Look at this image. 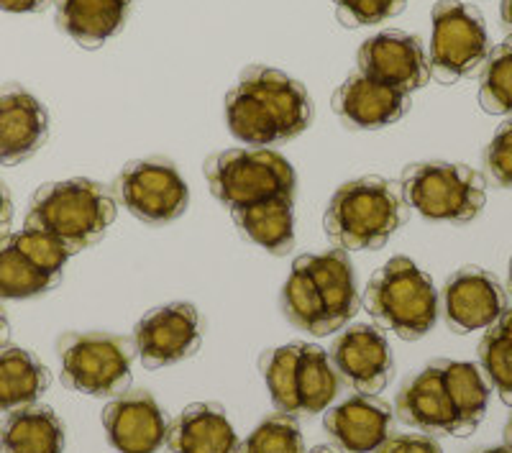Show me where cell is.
I'll return each mask as SVG.
<instances>
[{
    "instance_id": "obj_1",
    "label": "cell",
    "mask_w": 512,
    "mask_h": 453,
    "mask_svg": "<svg viewBox=\"0 0 512 453\" xmlns=\"http://www.w3.org/2000/svg\"><path fill=\"white\" fill-rule=\"evenodd\" d=\"M231 134L249 146H272L300 136L313 121V100L300 80L251 64L226 95Z\"/></svg>"
},
{
    "instance_id": "obj_2",
    "label": "cell",
    "mask_w": 512,
    "mask_h": 453,
    "mask_svg": "<svg viewBox=\"0 0 512 453\" xmlns=\"http://www.w3.org/2000/svg\"><path fill=\"white\" fill-rule=\"evenodd\" d=\"M408 203L397 182L361 177L336 190L326 208L328 239L344 251H377L408 221Z\"/></svg>"
},
{
    "instance_id": "obj_3",
    "label": "cell",
    "mask_w": 512,
    "mask_h": 453,
    "mask_svg": "<svg viewBox=\"0 0 512 453\" xmlns=\"http://www.w3.org/2000/svg\"><path fill=\"white\" fill-rule=\"evenodd\" d=\"M116 215L118 203L108 187L77 177L41 185L31 198L26 226L52 233L77 254L98 244Z\"/></svg>"
},
{
    "instance_id": "obj_4",
    "label": "cell",
    "mask_w": 512,
    "mask_h": 453,
    "mask_svg": "<svg viewBox=\"0 0 512 453\" xmlns=\"http://www.w3.org/2000/svg\"><path fill=\"white\" fill-rule=\"evenodd\" d=\"M364 308L402 341H418L438 323V290L413 259L392 256L367 282Z\"/></svg>"
},
{
    "instance_id": "obj_5",
    "label": "cell",
    "mask_w": 512,
    "mask_h": 453,
    "mask_svg": "<svg viewBox=\"0 0 512 453\" xmlns=\"http://www.w3.org/2000/svg\"><path fill=\"white\" fill-rule=\"evenodd\" d=\"M62 384L90 397H118L131 384L136 343L105 331H72L57 341Z\"/></svg>"
},
{
    "instance_id": "obj_6",
    "label": "cell",
    "mask_w": 512,
    "mask_h": 453,
    "mask_svg": "<svg viewBox=\"0 0 512 453\" xmlns=\"http://www.w3.org/2000/svg\"><path fill=\"white\" fill-rule=\"evenodd\" d=\"M402 198L428 221L469 223L487 203V182L466 164L420 162L400 177Z\"/></svg>"
},
{
    "instance_id": "obj_7",
    "label": "cell",
    "mask_w": 512,
    "mask_h": 453,
    "mask_svg": "<svg viewBox=\"0 0 512 453\" xmlns=\"http://www.w3.org/2000/svg\"><path fill=\"white\" fill-rule=\"evenodd\" d=\"M210 192L226 208L259 203L277 195H295V169L282 154L264 146H241L205 162Z\"/></svg>"
},
{
    "instance_id": "obj_8",
    "label": "cell",
    "mask_w": 512,
    "mask_h": 453,
    "mask_svg": "<svg viewBox=\"0 0 512 453\" xmlns=\"http://www.w3.org/2000/svg\"><path fill=\"white\" fill-rule=\"evenodd\" d=\"M431 77L454 85L489 57V34L482 13L461 0H438L431 13Z\"/></svg>"
},
{
    "instance_id": "obj_9",
    "label": "cell",
    "mask_w": 512,
    "mask_h": 453,
    "mask_svg": "<svg viewBox=\"0 0 512 453\" xmlns=\"http://www.w3.org/2000/svg\"><path fill=\"white\" fill-rule=\"evenodd\" d=\"M116 195L128 213L152 226L177 221L190 203V190L169 159H136L121 169Z\"/></svg>"
},
{
    "instance_id": "obj_10",
    "label": "cell",
    "mask_w": 512,
    "mask_h": 453,
    "mask_svg": "<svg viewBox=\"0 0 512 453\" xmlns=\"http://www.w3.org/2000/svg\"><path fill=\"white\" fill-rule=\"evenodd\" d=\"M136 354L146 369H162L200 351L203 315L190 302H169L139 320L134 331Z\"/></svg>"
},
{
    "instance_id": "obj_11",
    "label": "cell",
    "mask_w": 512,
    "mask_h": 453,
    "mask_svg": "<svg viewBox=\"0 0 512 453\" xmlns=\"http://www.w3.org/2000/svg\"><path fill=\"white\" fill-rule=\"evenodd\" d=\"M328 354L338 379L349 384L356 395H379L395 377L390 341L379 328L367 323L341 331Z\"/></svg>"
},
{
    "instance_id": "obj_12",
    "label": "cell",
    "mask_w": 512,
    "mask_h": 453,
    "mask_svg": "<svg viewBox=\"0 0 512 453\" xmlns=\"http://www.w3.org/2000/svg\"><path fill=\"white\" fill-rule=\"evenodd\" d=\"M359 72L408 95L425 88L431 80V64L423 41L397 29L382 31L361 44Z\"/></svg>"
},
{
    "instance_id": "obj_13",
    "label": "cell",
    "mask_w": 512,
    "mask_h": 453,
    "mask_svg": "<svg viewBox=\"0 0 512 453\" xmlns=\"http://www.w3.org/2000/svg\"><path fill=\"white\" fill-rule=\"evenodd\" d=\"M507 310V292L487 269L464 267L443 287V315L454 333L487 331Z\"/></svg>"
},
{
    "instance_id": "obj_14",
    "label": "cell",
    "mask_w": 512,
    "mask_h": 453,
    "mask_svg": "<svg viewBox=\"0 0 512 453\" xmlns=\"http://www.w3.org/2000/svg\"><path fill=\"white\" fill-rule=\"evenodd\" d=\"M108 443L118 453H157L167 438V415L146 390H126L103 410Z\"/></svg>"
},
{
    "instance_id": "obj_15",
    "label": "cell",
    "mask_w": 512,
    "mask_h": 453,
    "mask_svg": "<svg viewBox=\"0 0 512 453\" xmlns=\"http://www.w3.org/2000/svg\"><path fill=\"white\" fill-rule=\"evenodd\" d=\"M395 413L402 423L423 430L428 436L466 438L459 415L446 392V384H443L441 359L431 361L402 384L395 400Z\"/></svg>"
},
{
    "instance_id": "obj_16",
    "label": "cell",
    "mask_w": 512,
    "mask_h": 453,
    "mask_svg": "<svg viewBox=\"0 0 512 453\" xmlns=\"http://www.w3.org/2000/svg\"><path fill=\"white\" fill-rule=\"evenodd\" d=\"M49 113L39 98L21 85L0 88V164H21L44 146Z\"/></svg>"
},
{
    "instance_id": "obj_17",
    "label": "cell",
    "mask_w": 512,
    "mask_h": 453,
    "mask_svg": "<svg viewBox=\"0 0 512 453\" xmlns=\"http://www.w3.org/2000/svg\"><path fill=\"white\" fill-rule=\"evenodd\" d=\"M392 407L377 395H354L331 407L326 433L344 453H374L392 436Z\"/></svg>"
},
{
    "instance_id": "obj_18",
    "label": "cell",
    "mask_w": 512,
    "mask_h": 453,
    "mask_svg": "<svg viewBox=\"0 0 512 453\" xmlns=\"http://www.w3.org/2000/svg\"><path fill=\"white\" fill-rule=\"evenodd\" d=\"M333 111L349 128H384L410 111V95L354 72L333 93Z\"/></svg>"
},
{
    "instance_id": "obj_19",
    "label": "cell",
    "mask_w": 512,
    "mask_h": 453,
    "mask_svg": "<svg viewBox=\"0 0 512 453\" xmlns=\"http://www.w3.org/2000/svg\"><path fill=\"white\" fill-rule=\"evenodd\" d=\"M239 436L216 402L185 407L167 428V453H239Z\"/></svg>"
},
{
    "instance_id": "obj_20",
    "label": "cell",
    "mask_w": 512,
    "mask_h": 453,
    "mask_svg": "<svg viewBox=\"0 0 512 453\" xmlns=\"http://www.w3.org/2000/svg\"><path fill=\"white\" fill-rule=\"evenodd\" d=\"M300 262L305 264L315 287H318L333 333L341 331L361 308L354 264H351L344 249H331L323 251V254H303Z\"/></svg>"
},
{
    "instance_id": "obj_21",
    "label": "cell",
    "mask_w": 512,
    "mask_h": 453,
    "mask_svg": "<svg viewBox=\"0 0 512 453\" xmlns=\"http://www.w3.org/2000/svg\"><path fill=\"white\" fill-rule=\"evenodd\" d=\"M134 0H54L59 29L85 49L103 47L126 24Z\"/></svg>"
},
{
    "instance_id": "obj_22",
    "label": "cell",
    "mask_w": 512,
    "mask_h": 453,
    "mask_svg": "<svg viewBox=\"0 0 512 453\" xmlns=\"http://www.w3.org/2000/svg\"><path fill=\"white\" fill-rule=\"evenodd\" d=\"M0 453H64V423L49 405H26L0 420Z\"/></svg>"
},
{
    "instance_id": "obj_23",
    "label": "cell",
    "mask_w": 512,
    "mask_h": 453,
    "mask_svg": "<svg viewBox=\"0 0 512 453\" xmlns=\"http://www.w3.org/2000/svg\"><path fill=\"white\" fill-rule=\"evenodd\" d=\"M233 223L246 239L267 249L269 254H290L295 249V208L292 195L259 200V203L233 208Z\"/></svg>"
},
{
    "instance_id": "obj_24",
    "label": "cell",
    "mask_w": 512,
    "mask_h": 453,
    "mask_svg": "<svg viewBox=\"0 0 512 453\" xmlns=\"http://www.w3.org/2000/svg\"><path fill=\"white\" fill-rule=\"evenodd\" d=\"M49 372L39 356L21 346L0 349V413L34 405L47 392Z\"/></svg>"
},
{
    "instance_id": "obj_25",
    "label": "cell",
    "mask_w": 512,
    "mask_h": 453,
    "mask_svg": "<svg viewBox=\"0 0 512 453\" xmlns=\"http://www.w3.org/2000/svg\"><path fill=\"white\" fill-rule=\"evenodd\" d=\"M336 366H333L331 354L320 349L315 343H303L300 349V361H297V405L300 415L313 418L328 410L338 395Z\"/></svg>"
},
{
    "instance_id": "obj_26",
    "label": "cell",
    "mask_w": 512,
    "mask_h": 453,
    "mask_svg": "<svg viewBox=\"0 0 512 453\" xmlns=\"http://www.w3.org/2000/svg\"><path fill=\"white\" fill-rule=\"evenodd\" d=\"M441 374L466 436H472L489 407V384L482 369L469 361L441 359Z\"/></svg>"
},
{
    "instance_id": "obj_27",
    "label": "cell",
    "mask_w": 512,
    "mask_h": 453,
    "mask_svg": "<svg viewBox=\"0 0 512 453\" xmlns=\"http://www.w3.org/2000/svg\"><path fill=\"white\" fill-rule=\"evenodd\" d=\"M282 313L300 331H308L313 336H331L333 333L318 287H315L305 264L300 262V256L292 264L290 277L282 287Z\"/></svg>"
},
{
    "instance_id": "obj_28",
    "label": "cell",
    "mask_w": 512,
    "mask_h": 453,
    "mask_svg": "<svg viewBox=\"0 0 512 453\" xmlns=\"http://www.w3.org/2000/svg\"><path fill=\"white\" fill-rule=\"evenodd\" d=\"M479 366L482 374L492 382L500 400L512 407V310L497 318L479 341Z\"/></svg>"
},
{
    "instance_id": "obj_29",
    "label": "cell",
    "mask_w": 512,
    "mask_h": 453,
    "mask_svg": "<svg viewBox=\"0 0 512 453\" xmlns=\"http://www.w3.org/2000/svg\"><path fill=\"white\" fill-rule=\"evenodd\" d=\"M54 274L34 267L16 246L8 241L0 244V300H26V297L44 295L59 285Z\"/></svg>"
},
{
    "instance_id": "obj_30",
    "label": "cell",
    "mask_w": 512,
    "mask_h": 453,
    "mask_svg": "<svg viewBox=\"0 0 512 453\" xmlns=\"http://www.w3.org/2000/svg\"><path fill=\"white\" fill-rule=\"evenodd\" d=\"M303 343H287L280 349L264 351L259 359V369L264 374L267 390L272 395L277 413H285L297 418L300 405H297V361H300Z\"/></svg>"
},
{
    "instance_id": "obj_31",
    "label": "cell",
    "mask_w": 512,
    "mask_h": 453,
    "mask_svg": "<svg viewBox=\"0 0 512 453\" xmlns=\"http://www.w3.org/2000/svg\"><path fill=\"white\" fill-rule=\"evenodd\" d=\"M479 105L492 116H512V36L497 44L484 62Z\"/></svg>"
},
{
    "instance_id": "obj_32",
    "label": "cell",
    "mask_w": 512,
    "mask_h": 453,
    "mask_svg": "<svg viewBox=\"0 0 512 453\" xmlns=\"http://www.w3.org/2000/svg\"><path fill=\"white\" fill-rule=\"evenodd\" d=\"M239 453H308L303 430L292 415L274 413L251 430Z\"/></svg>"
},
{
    "instance_id": "obj_33",
    "label": "cell",
    "mask_w": 512,
    "mask_h": 453,
    "mask_svg": "<svg viewBox=\"0 0 512 453\" xmlns=\"http://www.w3.org/2000/svg\"><path fill=\"white\" fill-rule=\"evenodd\" d=\"M8 241H11L34 267L44 269V272L54 274V277H62L64 264L70 262V256L75 254V251L64 244V241H59L57 236L29 226H24V231L11 233Z\"/></svg>"
},
{
    "instance_id": "obj_34",
    "label": "cell",
    "mask_w": 512,
    "mask_h": 453,
    "mask_svg": "<svg viewBox=\"0 0 512 453\" xmlns=\"http://www.w3.org/2000/svg\"><path fill=\"white\" fill-rule=\"evenodd\" d=\"M410 0H333L338 21L349 29L377 26L400 16Z\"/></svg>"
},
{
    "instance_id": "obj_35",
    "label": "cell",
    "mask_w": 512,
    "mask_h": 453,
    "mask_svg": "<svg viewBox=\"0 0 512 453\" xmlns=\"http://www.w3.org/2000/svg\"><path fill=\"white\" fill-rule=\"evenodd\" d=\"M484 167L497 185L512 190V118L497 128V134L484 149Z\"/></svg>"
},
{
    "instance_id": "obj_36",
    "label": "cell",
    "mask_w": 512,
    "mask_h": 453,
    "mask_svg": "<svg viewBox=\"0 0 512 453\" xmlns=\"http://www.w3.org/2000/svg\"><path fill=\"white\" fill-rule=\"evenodd\" d=\"M374 453H443V448L433 441L431 436L420 433H402V436H390Z\"/></svg>"
},
{
    "instance_id": "obj_37",
    "label": "cell",
    "mask_w": 512,
    "mask_h": 453,
    "mask_svg": "<svg viewBox=\"0 0 512 453\" xmlns=\"http://www.w3.org/2000/svg\"><path fill=\"white\" fill-rule=\"evenodd\" d=\"M49 0H0V8L11 13H31L47 8Z\"/></svg>"
},
{
    "instance_id": "obj_38",
    "label": "cell",
    "mask_w": 512,
    "mask_h": 453,
    "mask_svg": "<svg viewBox=\"0 0 512 453\" xmlns=\"http://www.w3.org/2000/svg\"><path fill=\"white\" fill-rule=\"evenodd\" d=\"M13 218V200H11V192H8L6 182L0 177V221L3 223H11Z\"/></svg>"
},
{
    "instance_id": "obj_39",
    "label": "cell",
    "mask_w": 512,
    "mask_h": 453,
    "mask_svg": "<svg viewBox=\"0 0 512 453\" xmlns=\"http://www.w3.org/2000/svg\"><path fill=\"white\" fill-rule=\"evenodd\" d=\"M8 336H11V326H8L6 313H3V308H0V349L8 343Z\"/></svg>"
},
{
    "instance_id": "obj_40",
    "label": "cell",
    "mask_w": 512,
    "mask_h": 453,
    "mask_svg": "<svg viewBox=\"0 0 512 453\" xmlns=\"http://www.w3.org/2000/svg\"><path fill=\"white\" fill-rule=\"evenodd\" d=\"M500 13H502V21H505V26H510L512 29V0H502Z\"/></svg>"
},
{
    "instance_id": "obj_41",
    "label": "cell",
    "mask_w": 512,
    "mask_h": 453,
    "mask_svg": "<svg viewBox=\"0 0 512 453\" xmlns=\"http://www.w3.org/2000/svg\"><path fill=\"white\" fill-rule=\"evenodd\" d=\"M505 446L512 451V415H510V420H507V425H505Z\"/></svg>"
},
{
    "instance_id": "obj_42",
    "label": "cell",
    "mask_w": 512,
    "mask_h": 453,
    "mask_svg": "<svg viewBox=\"0 0 512 453\" xmlns=\"http://www.w3.org/2000/svg\"><path fill=\"white\" fill-rule=\"evenodd\" d=\"M477 453H512V451L507 446H497V448H482V451Z\"/></svg>"
},
{
    "instance_id": "obj_43",
    "label": "cell",
    "mask_w": 512,
    "mask_h": 453,
    "mask_svg": "<svg viewBox=\"0 0 512 453\" xmlns=\"http://www.w3.org/2000/svg\"><path fill=\"white\" fill-rule=\"evenodd\" d=\"M8 228H11V223H3V221H0V244H3V241H6Z\"/></svg>"
},
{
    "instance_id": "obj_44",
    "label": "cell",
    "mask_w": 512,
    "mask_h": 453,
    "mask_svg": "<svg viewBox=\"0 0 512 453\" xmlns=\"http://www.w3.org/2000/svg\"><path fill=\"white\" fill-rule=\"evenodd\" d=\"M310 453H338V451H336V448H331V446H318V448H313Z\"/></svg>"
},
{
    "instance_id": "obj_45",
    "label": "cell",
    "mask_w": 512,
    "mask_h": 453,
    "mask_svg": "<svg viewBox=\"0 0 512 453\" xmlns=\"http://www.w3.org/2000/svg\"><path fill=\"white\" fill-rule=\"evenodd\" d=\"M507 287H510V292H512V259H510V277H507Z\"/></svg>"
}]
</instances>
